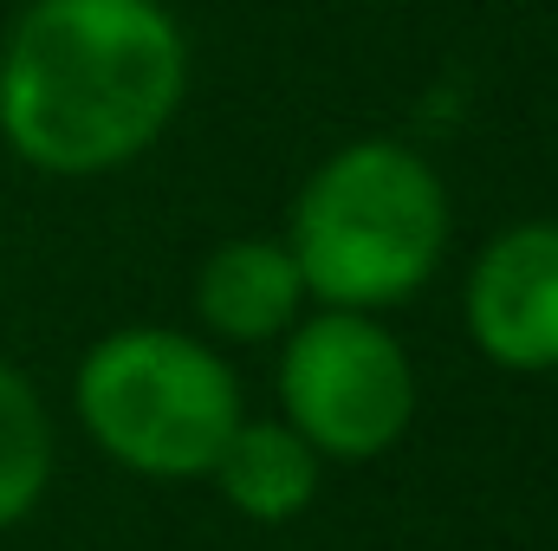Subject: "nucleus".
Here are the masks:
<instances>
[{"instance_id":"obj_7","label":"nucleus","mask_w":558,"mask_h":551,"mask_svg":"<svg viewBox=\"0 0 558 551\" xmlns=\"http://www.w3.org/2000/svg\"><path fill=\"white\" fill-rule=\"evenodd\" d=\"M215 493L254 519V526H292L312 513L318 487H325V454L279 415H241L228 448L208 467Z\"/></svg>"},{"instance_id":"obj_8","label":"nucleus","mask_w":558,"mask_h":551,"mask_svg":"<svg viewBox=\"0 0 558 551\" xmlns=\"http://www.w3.org/2000/svg\"><path fill=\"white\" fill-rule=\"evenodd\" d=\"M52 467H59L52 409L33 390V377L0 357V532H13L20 519L39 513V500L52 487Z\"/></svg>"},{"instance_id":"obj_6","label":"nucleus","mask_w":558,"mask_h":551,"mask_svg":"<svg viewBox=\"0 0 558 551\" xmlns=\"http://www.w3.org/2000/svg\"><path fill=\"white\" fill-rule=\"evenodd\" d=\"M305 311L312 292L279 234H234L195 267V318L208 344H279Z\"/></svg>"},{"instance_id":"obj_1","label":"nucleus","mask_w":558,"mask_h":551,"mask_svg":"<svg viewBox=\"0 0 558 551\" xmlns=\"http://www.w3.org/2000/svg\"><path fill=\"white\" fill-rule=\"evenodd\" d=\"M189 33L169 0H26L0 39V149L52 182H98L169 137Z\"/></svg>"},{"instance_id":"obj_3","label":"nucleus","mask_w":558,"mask_h":551,"mask_svg":"<svg viewBox=\"0 0 558 551\" xmlns=\"http://www.w3.org/2000/svg\"><path fill=\"white\" fill-rule=\"evenodd\" d=\"M72 415L85 441L137 480H208L247 403L234 364L202 331L118 325L78 357Z\"/></svg>"},{"instance_id":"obj_2","label":"nucleus","mask_w":558,"mask_h":551,"mask_svg":"<svg viewBox=\"0 0 558 551\" xmlns=\"http://www.w3.org/2000/svg\"><path fill=\"white\" fill-rule=\"evenodd\" d=\"M448 234L454 208L435 162L416 143L357 137L299 182L279 241L299 260L312 305L390 311L441 273Z\"/></svg>"},{"instance_id":"obj_5","label":"nucleus","mask_w":558,"mask_h":551,"mask_svg":"<svg viewBox=\"0 0 558 551\" xmlns=\"http://www.w3.org/2000/svg\"><path fill=\"white\" fill-rule=\"evenodd\" d=\"M461 331L507 377L558 370V221L500 228L461 279Z\"/></svg>"},{"instance_id":"obj_4","label":"nucleus","mask_w":558,"mask_h":551,"mask_svg":"<svg viewBox=\"0 0 558 551\" xmlns=\"http://www.w3.org/2000/svg\"><path fill=\"white\" fill-rule=\"evenodd\" d=\"M279 421H292L325 467H357L390 454L416 421L422 383L410 344L377 311H331L312 305L279 338Z\"/></svg>"}]
</instances>
